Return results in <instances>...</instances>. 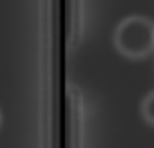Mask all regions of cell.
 Wrapping results in <instances>:
<instances>
[{
  "mask_svg": "<svg viewBox=\"0 0 154 148\" xmlns=\"http://www.w3.org/2000/svg\"><path fill=\"white\" fill-rule=\"evenodd\" d=\"M113 48L122 57L138 61L154 54V22L140 14H131L117 24Z\"/></svg>",
  "mask_w": 154,
  "mask_h": 148,
  "instance_id": "6da1fadb",
  "label": "cell"
},
{
  "mask_svg": "<svg viewBox=\"0 0 154 148\" xmlns=\"http://www.w3.org/2000/svg\"><path fill=\"white\" fill-rule=\"evenodd\" d=\"M138 113H140L142 121H144L146 125L154 126V89L148 91V93L140 99V103H138Z\"/></svg>",
  "mask_w": 154,
  "mask_h": 148,
  "instance_id": "7a4b0ae2",
  "label": "cell"
},
{
  "mask_svg": "<svg viewBox=\"0 0 154 148\" xmlns=\"http://www.w3.org/2000/svg\"><path fill=\"white\" fill-rule=\"evenodd\" d=\"M0 125H2V113H0Z\"/></svg>",
  "mask_w": 154,
  "mask_h": 148,
  "instance_id": "3957f363",
  "label": "cell"
}]
</instances>
